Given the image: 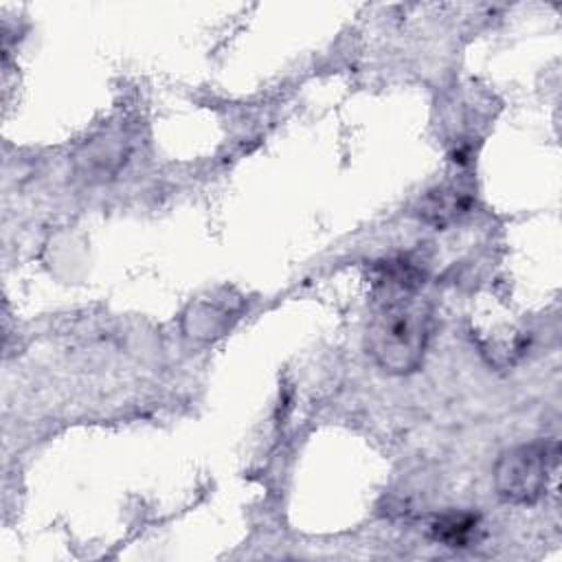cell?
Segmentation results:
<instances>
[{
  "instance_id": "cell-1",
  "label": "cell",
  "mask_w": 562,
  "mask_h": 562,
  "mask_svg": "<svg viewBox=\"0 0 562 562\" xmlns=\"http://www.w3.org/2000/svg\"><path fill=\"white\" fill-rule=\"evenodd\" d=\"M422 288L375 283L367 349L380 369L404 375L422 367L430 340L432 312Z\"/></svg>"
},
{
  "instance_id": "cell-2",
  "label": "cell",
  "mask_w": 562,
  "mask_h": 562,
  "mask_svg": "<svg viewBox=\"0 0 562 562\" xmlns=\"http://www.w3.org/2000/svg\"><path fill=\"white\" fill-rule=\"evenodd\" d=\"M558 465L555 441H533L516 446L501 454L494 468V487L498 496L514 505H531L547 492L549 479Z\"/></svg>"
},
{
  "instance_id": "cell-3",
  "label": "cell",
  "mask_w": 562,
  "mask_h": 562,
  "mask_svg": "<svg viewBox=\"0 0 562 562\" xmlns=\"http://www.w3.org/2000/svg\"><path fill=\"white\" fill-rule=\"evenodd\" d=\"M472 209L474 182L463 169H457L419 198L415 215L435 228H448L463 220Z\"/></svg>"
},
{
  "instance_id": "cell-4",
  "label": "cell",
  "mask_w": 562,
  "mask_h": 562,
  "mask_svg": "<svg viewBox=\"0 0 562 562\" xmlns=\"http://www.w3.org/2000/svg\"><path fill=\"white\" fill-rule=\"evenodd\" d=\"M476 531H479V520L474 514H468V512L441 514L430 525L432 540L452 549L470 547V542L476 540Z\"/></svg>"
}]
</instances>
